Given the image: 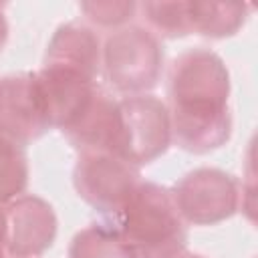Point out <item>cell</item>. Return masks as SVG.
I'll return each instance as SVG.
<instances>
[{
	"label": "cell",
	"mask_w": 258,
	"mask_h": 258,
	"mask_svg": "<svg viewBox=\"0 0 258 258\" xmlns=\"http://www.w3.org/2000/svg\"><path fill=\"white\" fill-rule=\"evenodd\" d=\"M171 141L189 153H210L230 141V73L210 48L177 54L167 75Z\"/></svg>",
	"instance_id": "obj_1"
},
{
	"label": "cell",
	"mask_w": 258,
	"mask_h": 258,
	"mask_svg": "<svg viewBox=\"0 0 258 258\" xmlns=\"http://www.w3.org/2000/svg\"><path fill=\"white\" fill-rule=\"evenodd\" d=\"M133 258H181L187 246V230L171 191L153 181H141L121 210L109 222Z\"/></svg>",
	"instance_id": "obj_2"
},
{
	"label": "cell",
	"mask_w": 258,
	"mask_h": 258,
	"mask_svg": "<svg viewBox=\"0 0 258 258\" xmlns=\"http://www.w3.org/2000/svg\"><path fill=\"white\" fill-rule=\"evenodd\" d=\"M101 67L117 93L125 97L147 95L161 77L163 46L145 26L129 24L105 40Z\"/></svg>",
	"instance_id": "obj_3"
},
{
	"label": "cell",
	"mask_w": 258,
	"mask_h": 258,
	"mask_svg": "<svg viewBox=\"0 0 258 258\" xmlns=\"http://www.w3.org/2000/svg\"><path fill=\"white\" fill-rule=\"evenodd\" d=\"M73 183L83 202L105 218L115 220L141 183L139 167L115 153H81Z\"/></svg>",
	"instance_id": "obj_4"
},
{
	"label": "cell",
	"mask_w": 258,
	"mask_h": 258,
	"mask_svg": "<svg viewBox=\"0 0 258 258\" xmlns=\"http://www.w3.org/2000/svg\"><path fill=\"white\" fill-rule=\"evenodd\" d=\"M169 191L181 220L194 226L220 224L240 208L238 179L218 167L187 171Z\"/></svg>",
	"instance_id": "obj_5"
},
{
	"label": "cell",
	"mask_w": 258,
	"mask_h": 258,
	"mask_svg": "<svg viewBox=\"0 0 258 258\" xmlns=\"http://www.w3.org/2000/svg\"><path fill=\"white\" fill-rule=\"evenodd\" d=\"M121 145L119 157L131 165H147L171 145V119L167 105L153 95H133L119 101Z\"/></svg>",
	"instance_id": "obj_6"
},
{
	"label": "cell",
	"mask_w": 258,
	"mask_h": 258,
	"mask_svg": "<svg viewBox=\"0 0 258 258\" xmlns=\"http://www.w3.org/2000/svg\"><path fill=\"white\" fill-rule=\"evenodd\" d=\"M50 129L34 73L0 79V135L26 145Z\"/></svg>",
	"instance_id": "obj_7"
},
{
	"label": "cell",
	"mask_w": 258,
	"mask_h": 258,
	"mask_svg": "<svg viewBox=\"0 0 258 258\" xmlns=\"http://www.w3.org/2000/svg\"><path fill=\"white\" fill-rule=\"evenodd\" d=\"M6 258H36L56 238L58 222L52 206L32 194H22L4 206Z\"/></svg>",
	"instance_id": "obj_8"
},
{
	"label": "cell",
	"mask_w": 258,
	"mask_h": 258,
	"mask_svg": "<svg viewBox=\"0 0 258 258\" xmlns=\"http://www.w3.org/2000/svg\"><path fill=\"white\" fill-rule=\"evenodd\" d=\"M69 143L81 153H115L121 145L119 101L101 85L81 111V115L62 131Z\"/></svg>",
	"instance_id": "obj_9"
},
{
	"label": "cell",
	"mask_w": 258,
	"mask_h": 258,
	"mask_svg": "<svg viewBox=\"0 0 258 258\" xmlns=\"http://www.w3.org/2000/svg\"><path fill=\"white\" fill-rule=\"evenodd\" d=\"M34 75L50 129L60 131H64L81 115L99 87L93 79L54 67H42Z\"/></svg>",
	"instance_id": "obj_10"
},
{
	"label": "cell",
	"mask_w": 258,
	"mask_h": 258,
	"mask_svg": "<svg viewBox=\"0 0 258 258\" xmlns=\"http://www.w3.org/2000/svg\"><path fill=\"white\" fill-rule=\"evenodd\" d=\"M103 46L99 36L85 24L67 22L58 26L46 44L44 67L64 69L97 81L101 71Z\"/></svg>",
	"instance_id": "obj_11"
},
{
	"label": "cell",
	"mask_w": 258,
	"mask_h": 258,
	"mask_svg": "<svg viewBox=\"0 0 258 258\" xmlns=\"http://www.w3.org/2000/svg\"><path fill=\"white\" fill-rule=\"evenodd\" d=\"M250 6L246 2H189V26L191 32L210 38L234 36L246 22Z\"/></svg>",
	"instance_id": "obj_12"
},
{
	"label": "cell",
	"mask_w": 258,
	"mask_h": 258,
	"mask_svg": "<svg viewBox=\"0 0 258 258\" xmlns=\"http://www.w3.org/2000/svg\"><path fill=\"white\" fill-rule=\"evenodd\" d=\"M69 258H133L127 244L111 224H89L75 234Z\"/></svg>",
	"instance_id": "obj_13"
},
{
	"label": "cell",
	"mask_w": 258,
	"mask_h": 258,
	"mask_svg": "<svg viewBox=\"0 0 258 258\" xmlns=\"http://www.w3.org/2000/svg\"><path fill=\"white\" fill-rule=\"evenodd\" d=\"M141 16L147 22V30H151L157 38H181L191 32L189 26V2H143L139 4Z\"/></svg>",
	"instance_id": "obj_14"
},
{
	"label": "cell",
	"mask_w": 258,
	"mask_h": 258,
	"mask_svg": "<svg viewBox=\"0 0 258 258\" xmlns=\"http://www.w3.org/2000/svg\"><path fill=\"white\" fill-rule=\"evenodd\" d=\"M28 185V159L24 147L0 135V206L20 198Z\"/></svg>",
	"instance_id": "obj_15"
},
{
	"label": "cell",
	"mask_w": 258,
	"mask_h": 258,
	"mask_svg": "<svg viewBox=\"0 0 258 258\" xmlns=\"http://www.w3.org/2000/svg\"><path fill=\"white\" fill-rule=\"evenodd\" d=\"M79 8L91 24L99 28L119 30L123 26H129L139 4L133 0H89L81 2Z\"/></svg>",
	"instance_id": "obj_16"
},
{
	"label": "cell",
	"mask_w": 258,
	"mask_h": 258,
	"mask_svg": "<svg viewBox=\"0 0 258 258\" xmlns=\"http://www.w3.org/2000/svg\"><path fill=\"white\" fill-rule=\"evenodd\" d=\"M8 40V22H6V14H4V6L0 4V52L4 48Z\"/></svg>",
	"instance_id": "obj_17"
},
{
	"label": "cell",
	"mask_w": 258,
	"mask_h": 258,
	"mask_svg": "<svg viewBox=\"0 0 258 258\" xmlns=\"http://www.w3.org/2000/svg\"><path fill=\"white\" fill-rule=\"evenodd\" d=\"M4 240H6V222H4V206H0V258H6Z\"/></svg>",
	"instance_id": "obj_18"
},
{
	"label": "cell",
	"mask_w": 258,
	"mask_h": 258,
	"mask_svg": "<svg viewBox=\"0 0 258 258\" xmlns=\"http://www.w3.org/2000/svg\"><path fill=\"white\" fill-rule=\"evenodd\" d=\"M181 258H204V256H198V254H194V256H181Z\"/></svg>",
	"instance_id": "obj_19"
}]
</instances>
